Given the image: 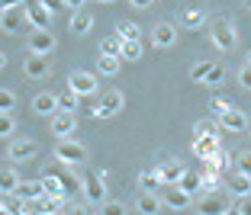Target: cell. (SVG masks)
<instances>
[{"instance_id": "cell-30", "label": "cell", "mask_w": 251, "mask_h": 215, "mask_svg": "<svg viewBox=\"0 0 251 215\" xmlns=\"http://www.w3.org/2000/svg\"><path fill=\"white\" fill-rule=\"evenodd\" d=\"M77 103H81V97H77L71 87H68L65 93H58V109H65V112H77Z\"/></svg>"}, {"instance_id": "cell-6", "label": "cell", "mask_w": 251, "mask_h": 215, "mask_svg": "<svg viewBox=\"0 0 251 215\" xmlns=\"http://www.w3.org/2000/svg\"><path fill=\"white\" fill-rule=\"evenodd\" d=\"M26 48L36 52V55H52L55 36L49 29H29V32H26Z\"/></svg>"}, {"instance_id": "cell-49", "label": "cell", "mask_w": 251, "mask_h": 215, "mask_svg": "<svg viewBox=\"0 0 251 215\" xmlns=\"http://www.w3.org/2000/svg\"><path fill=\"white\" fill-rule=\"evenodd\" d=\"M20 3H26V0H0V10L3 7H20Z\"/></svg>"}, {"instance_id": "cell-48", "label": "cell", "mask_w": 251, "mask_h": 215, "mask_svg": "<svg viewBox=\"0 0 251 215\" xmlns=\"http://www.w3.org/2000/svg\"><path fill=\"white\" fill-rule=\"evenodd\" d=\"M65 7H68V10H81L84 0H65Z\"/></svg>"}, {"instance_id": "cell-23", "label": "cell", "mask_w": 251, "mask_h": 215, "mask_svg": "<svg viewBox=\"0 0 251 215\" xmlns=\"http://www.w3.org/2000/svg\"><path fill=\"white\" fill-rule=\"evenodd\" d=\"M135 209H139L142 215H155V212H161V196H155V193H142V199L135 202Z\"/></svg>"}, {"instance_id": "cell-36", "label": "cell", "mask_w": 251, "mask_h": 215, "mask_svg": "<svg viewBox=\"0 0 251 215\" xmlns=\"http://www.w3.org/2000/svg\"><path fill=\"white\" fill-rule=\"evenodd\" d=\"M222 81H226V67H222V64H213V67H209V74H206V81H203V84H209V87H219Z\"/></svg>"}, {"instance_id": "cell-9", "label": "cell", "mask_w": 251, "mask_h": 215, "mask_svg": "<svg viewBox=\"0 0 251 215\" xmlns=\"http://www.w3.org/2000/svg\"><path fill=\"white\" fill-rule=\"evenodd\" d=\"M23 71H26V77H32V81H42V77H49V74H52L49 55H36V52H29V58L23 61Z\"/></svg>"}, {"instance_id": "cell-7", "label": "cell", "mask_w": 251, "mask_h": 215, "mask_svg": "<svg viewBox=\"0 0 251 215\" xmlns=\"http://www.w3.org/2000/svg\"><path fill=\"white\" fill-rule=\"evenodd\" d=\"M123 103H126V100H123V93H119V90H106L103 97H100V103H97L90 112H94V116H100V119H110V116H116V112L123 109Z\"/></svg>"}, {"instance_id": "cell-19", "label": "cell", "mask_w": 251, "mask_h": 215, "mask_svg": "<svg viewBox=\"0 0 251 215\" xmlns=\"http://www.w3.org/2000/svg\"><path fill=\"white\" fill-rule=\"evenodd\" d=\"M155 171H158V177H161V183H177L184 167H180V161H164V164H158Z\"/></svg>"}, {"instance_id": "cell-10", "label": "cell", "mask_w": 251, "mask_h": 215, "mask_svg": "<svg viewBox=\"0 0 251 215\" xmlns=\"http://www.w3.org/2000/svg\"><path fill=\"white\" fill-rule=\"evenodd\" d=\"M23 7H26V16H29V26H32V29H49V22H52V13L45 10L42 0H26Z\"/></svg>"}, {"instance_id": "cell-46", "label": "cell", "mask_w": 251, "mask_h": 215, "mask_svg": "<svg viewBox=\"0 0 251 215\" xmlns=\"http://www.w3.org/2000/svg\"><path fill=\"white\" fill-rule=\"evenodd\" d=\"M235 212H238V215H251V199H248V196H242V199H238Z\"/></svg>"}, {"instance_id": "cell-5", "label": "cell", "mask_w": 251, "mask_h": 215, "mask_svg": "<svg viewBox=\"0 0 251 215\" xmlns=\"http://www.w3.org/2000/svg\"><path fill=\"white\" fill-rule=\"evenodd\" d=\"M68 87L77 97H94L97 93V74H90V71H71L68 74Z\"/></svg>"}, {"instance_id": "cell-51", "label": "cell", "mask_w": 251, "mask_h": 215, "mask_svg": "<svg viewBox=\"0 0 251 215\" xmlns=\"http://www.w3.org/2000/svg\"><path fill=\"white\" fill-rule=\"evenodd\" d=\"M245 10H251V0H245Z\"/></svg>"}, {"instance_id": "cell-54", "label": "cell", "mask_w": 251, "mask_h": 215, "mask_svg": "<svg viewBox=\"0 0 251 215\" xmlns=\"http://www.w3.org/2000/svg\"><path fill=\"white\" fill-rule=\"evenodd\" d=\"M248 129H251V122H248Z\"/></svg>"}, {"instance_id": "cell-3", "label": "cell", "mask_w": 251, "mask_h": 215, "mask_svg": "<svg viewBox=\"0 0 251 215\" xmlns=\"http://www.w3.org/2000/svg\"><path fill=\"white\" fill-rule=\"evenodd\" d=\"M209 39H213V45L219 48V52H235V29H232V22L226 20V16H219V20H213V26H209Z\"/></svg>"}, {"instance_id": "cell-43", "label": "cell", "mask_w": 251, "mask_h": 215, "mask_svg": "<svg viewBox=\"0 0 251 215\" xmlns=\"http://www.w3.org/2000/svg\"><path fill=\"white\" fill-rule=\"evenodd\" d=\"M58 180H61V186H65V193H68V196H71V193H77V186H81L74 177H68V173H58Z\"/></svg>"}, {"instance_id": "cell-20", "label": "cell", "mask_w": 251, "mask_h": 215, "mask_svg": "<svg viewBox=\"0 0 251 215\" xmlns=\"http://www.w3.org/2000/svg\"><path fill=\"white\" fill-rule=\"evenodd\" d=\"M229 190L235 199H242V196H251V177L242 171H235V177H229Z\"/></svg>"}, {"instance_id": "cell-31", "label": "cell", "mask_w": 251, "mask_h": 215, "mask_svg": "<svg viewBox=\"0 0 251 215\" xmlns=\"http://www.w3.org/2000/svg\"><path fill=\"white\" fill-rule=\"evenodd\" d=\"M116 36L123 39H139V26H135V22H129V20H123V22H116Z\"/></svg>"}, {"instance_id": "cell-41", "label": "cell", "mask_w": 251, "mask_h": 215, "mask_svg": "<svg viewBox=\"0 0 251 215\" xmlns=\"http://www.w3.org/2000/svg\"><path fill=\"white\" fill-rule=\"evenodd\" d=\"M235 171H242V173L251 177V151H242V154L235 157Z\"/></svg>"}, {"instance_id": "cell-28", "label": "cell", "mask_w": 251, "mask_h": 215, "mask_svg": "<svg viewBox=\"0 0 251 215\" xmlns=\"http://www.w3.org/2000/svg\"><path fill=\"white\" fill-rule=\"evenodd\" d=\"M119 64H123L119 55H100V58H97V71H100V74H116Z\"/></svg>"}, {"instance_id": "cell-40", "label": "cell", "mask_w": 251, "mask_h": 215, "mask_svg": "<svg viewBox=\"0 0 251 215\" xmlns=\"http://www.w3.org/2000/svg\"><path fill=\"white\" fill-rule=\"evenodd\" d=\"M193 135H219V132H216V122H209V119H200L197 126H193Z\"/></svg>"}, {"instance_id": "cell-8", "label": "cell", "mask_w": 251, "mask_h": 215, "mask_svg": "<svg viewBox=\"0 0 251 215\" xmlns=\"http://www.w3.org/2000/svg\"><path fill=\"white\" fill-rule=\"evenodd\" d=\"M36 141L32 138H13L10 141V148H7V157L13 164H23V161H32V157H36Z\"/></svg>"}, {"instance_id": "cell-47", "label": "cell", "mask_w": 251, "mask_h": 215, "mask_svg": "<svg viewBox=\"0 0 251 215\" xmlns=\"http://www.w3.org/2000/svg\"><path fill=\"white\" fill-rule=\"evenodd\" d=\"M129 3H132L135 10H145V7H151V3H155V0H129Z\"/></svg>"}, {"instance_id": "cell-13", "label": "cell", "mask_w": 251, "mask_h": 215, "mask_svg": "<svg viewBox=\"0 0 251 215\" xmlns=\"http://www.w3.org/2000/svg\"><path fill=\"white\" fill-rule=\"evenodd\" d=\"M65 199H68V196H49V193H42V196H36V199L29 202V212H42V215L61 212V209H65Z\"/></svg>"}, {"instance_id": "cell-42", "label": "cell", "mask_w": 251, "mask_h": 215, "mask_svg": "<svg viewBox=\"0 0 251 215\" xmlns=\"http://www.w3.org/2000/svg\"><path fill=\"white\" fill-rule=\"evenodd\" d=\"M238 84H242L245 90H251V64H248V61L238 67Z\"/></svg>"}, {"instance_id": "cell-25", "label": "cell", "mask_w": 251, "mask_h": 215, "mask_svg": "<svg viewBox=\"0 0 251 215\" xmlns=\"http://www.w3.org/2000/svg\"><path fill=\"white\" fill-rule=\"evenodd\" d=\"M119 58L123 61H139L142 58V39H126L123 48H119Z\"/></svg>"}, {"instance_id": "cell-11", "label": "cell", "mask_w": 251, "mask_h": 215, "mask_svg": "<svg viewBox=\"0 0 251 215\" xmlns=\"http://www.w3.org/2000/svg\"><path fill=\"white\" fill-rule=\"evenodd\" d=\"M49 119H52V132H55V138H71L74 129H77V119H74V112L58 109L55 116H49Z\"/></svg>"}, {"instance_id": "cell-18", "label": "cell", "mask_w": 251, "mask_h": 215, "mask_svg": "<svg viewBox=\"0 0 251 215\" xmlns=\"http://www.w3.org/2000/svg\"><path fill=\"white\" fill-rule=\"evenodd\" d=\"M20 199H26V202H32L36 196H42V180H20L16 183V190H13Z\"/></svg>"}, {"instance_id": "cell-45", "label": "cell", "mask_w": 251, "mask_h": 215, "mask_svg": "<svg viewBox=\"0 0 251 215\" xmlns=\"http://www.w3.org/2000/svg\"><path fill=\"white\" fill-rule=\"evenodd\" d=\"M45 3V10H49V13H58V10H68L65 7V0H42Z\"/></svg>"}, {"instance_id": "cell-21", "label": "cell", "mask_w": 251, "mask_h": 215, "mask_svg": "<svg viewBox=\"0 0 251 215\" xmlns=\"http://www.w3.org/2000/svg\"><path fill=\"white\" fill-rule=\"evenodd\" d=\"M90 29H94V16H90L87 10H77V13L71 16V32L74 36H87Z\"/></svg>"}, {"instance_id": "cell-14", "label": "cell", "mask_w": 251, "mask_h": 215, "mask_svg": "<svg viewBox=\"0 0 251 215\" xmlns=\"http://www.w3.org/2000/svg\"><path fill=\"white\" fill-rule=\"evenodd\" d=\"M248 122H251V116H248V112H242V109H235V106L226 109V112H222V119H219V126L226 129V132H245Z\"/></svg>"}, {"instance_id": "cell-15", "label": "cell", "mask_w": 251, "mask_h": 215, "mask_svg": "<svg viewBox=\"0 0 251 215\" xmlns=\"http://www.w3.org/2000/svg\"><path fill=\"white\" fill-rule=\"evenodd\" d=\"M174 42H177V29H174L171 22H158L155 32H151V45H155V48H171Z\"/></svg>"}, {"instance_id": "cell-38", "label": "cell", "mask_w": 251, "mask_h": 215, "mask_svg": "<svg viewBox=\"0 0 251 215\" xmlns=\"http://www.w3.org/2000/svg\"><path fill=\"white\" fill-rule=\"evenodd\" d=\"M200 177H203V190H206V193H216V190H219V173H213V171H203Z\"/></svg>"}, {"instance_id": "cell-17", "label": "cell", "mask_w": 251, "mask_h": 215, "mask_svg": "<svg viewBox=\"0 0 251 215\" xmlns=\"http://www.w3.org/2000/svg\"><path fill=\"white\" fill-rule=\"evenodd\" d=\"M32 112H39V116H55V112H58V97H55V93H39V97L32 100Z\"/></svg>"}, {"instance_id": "cell-33", "label": "cell", "mask_w": 251, "mask_h": 215, "mask_svg": "<svg viewBox=\"0 0 251 215\" xmlns=\"http://www.w3.org/2000/svg\"><path fill=\"white\" fill-rule=\"evenodd\" d=\"M180 22H184L187 29H200V26H203V10H187V13L180 16Z\"/></svg>"}, {"instance_id": "cell-24", "label": "cell", "mask_w": 251, "mask_h": 215, "mask_svg": "<svg viewBox=\"0 0 251 215\" xmlns=\"http://www.w3.org/2000/svg\"><path fill=\"white\" fill-rule=\"evenodd\" d=\"M177 186L180 190H184V193H200V190H203V177H200V173H190V171H184L180 173V180H177Z\"/></svg>"}, {"instance_id": "cell-44", "label": "cell", "mask_w": 251, "mask_h": 215, "mask_svg": "<svg viewBox=\"0 0 251 215\" xmlns=\"http://www.w3.org/2000/svg\"><path fill=\"white\" fill-rule=\"evenodd\" d=\"M213 109L222 116L226 109H232V100H229V97H213Z\"/></svg>"}, {"instance_id": "cell-16", "label": "cell", "mask_w": 251, "mask_h": 215, "mask_svg": "<svg viewBox=\"0 0 251 215\" xmlns=\"http://www.w3.org/2000/svg\"><path fill=\"white\" fill-rule=\"evenodd\" d=\"M219 151V135H193V154L209 157Z\"/></svg>"}, {"instance_id": "cell-53", "label": "cell", "mask_w": 251, "mask_h": 215, "mask_svg": "<svg viewBox=\"0 0 251 215\" xmlns=\"http://www.w3.org/2000/svg\"><path fill=\"white\" fill-rule=\"evenodd\" d=\"M248 64H251V52H248Z\"/></svg>"}, {"instance_id": "cell-32", "label": "cell", "mask_w": 251, "mask_h": 215, "mask_svg": "<svg viewBox=\"0 0 251 215\" xmlns=\"http://www.w3.org/2000/svg\"><path fill=\"white\" fill-rule=\"evenodd\" d=\"M209 67H213V61H197V64L190 67V81L203 84V81H206V74H209Z\"/></svg>"}, {"instance_id": "cell-2", "label": "cell", "mask_w": 251, "mask_h": 215, "mask_svg": "<svg viewBox=\"0 0 251 215\" xmlns=\"http://www.w3.org/2000/svg\"><path fill=\"white\" fill-rule=\"evenodd\" d=\"M29 26V16H26V7H3L0 10V29L7 32V36H23Z\"/></svg>"}, {"instance_id": "cell-12", "label": "cell", "mask_w": 251, "mask_h": 215, "mask_svg": "<svg viewBox=\"0 0 251 215\" xmlns=\"http://www.w3.org/2000/svg\"><path fill=\"white\" fill-rule=\"evenodd\" d=\"M161 206L174 209V212H177V209H187V206H190V193H184L177 183H168V190L161 193Z\"/></svg>"}, {"instance_id": "cell-37", "label": "cell", "mask_w": 251, "mask_h": 215, "mask_svg": "<svg viewBox=\"0 0 251 215\" xmlns=\"http://www.w3.org/2000/svg\"><path fill=\"white\" fill-rule=\"evenodd\" d=\"M97 212H100V215H123V212H126V206H123V202H110V199H103L100 206H97Z\"/></svg>"}, {"instance_id": "cell-29", "label": "cell", "mask_w": 251, "mask_h": 215, "mask_svg": "<svg viewBox=\"0 0 251 215\" xmlns=\"http://www.w3.org/2000/svg\"><path fill=\"white\" fill-rule=\"evenodd\" d=\"M197 209H200V212H229V206H226V202H222L216 193H209L206 199H200Z\"/></svg>"}, {"instance_id": "cell-1", "label": "cell", "mask_w": 251, "mask_h": 215, "mask_svg": "<svg viewBox=\"0 0 251 215\" xmlns=\"http://www.w3.org/2000/svg\"><path fill=\"white\" fill-rule=\"evenodd\" d=\"M55 157H58V164H68V167H81V164L87 161V148H84L81 141H74V135H71V138H58Z\"/></svg>"}, {"instance_id": "cell-39", "label": "cell", "mask_w": 251, "mask_h": 215, "mask_svg": "<svg viewBox=\"0 0 251 215\" xmlns=\"http://www.w3.org/2000/svg\"><path fill=\"white\" fill-rule=\"evenodd\" d=\"M13 106H16L13 90H0V112H13Z\"/></svg>"}, {"instance_id": "cell-35", "label": "cell", "mask_w": 251, "mask_h": 215, "mask_svg": "<svg viewBox=\"0 0 251 215\" xmlns=\"http://www.w3.org/2000/svg\"><path fill=\"white\" fill-rule=\"evenodd\" d=\"M13 129H16L13 112H0V138H10V135H13Z\"/></svg>"}, {"instance_id": "cell-50", "label": "cell", "mask_w": 251, "mask_h": 215, "mask_svg": "<svg viewBox=\"0 0 251 215\" xmlns=\"http://www.w3.org/2000/svg\"><path fill=\"white\" fill-rule=\"evenodd\" d=\"M0 67H7V58H3V55H0Z\"/></svg>"}, {"instance_id": "cell-52", "label": "cell", "mask_w": 251, "mask_h": 215, "mask_svg": "<svg viewBox=\"0 0 251 215\" xmlns=\"http://www.w3.org/2000/svg\"><path fill=\"white\" fill-rule=\"evenodd\" d=\"M100 3H116V0H100Z\"/></svg>"}, {"instance_id": "cell-26", "label": "cell", "mask_w": 251, "mask_h": 215, "mask_svg": "<svg viewBox=\"0 0 251 215\" xmlns=\"http://www.w3.org/2000/svg\"><path fill=\"white\" fill-rule=\"evenodd\" d=\"M158 186H161L158 171H142L139 173V190H142V193H158Z\"/></svg>"}, {"instance_id": "cell-27", "label": "cell", "mask_w": 251, "mask_h": 215, "mask_svg": "<svg viewBox=\"0 0 251 215\" xmlns=\"http://www.w3.org/2000/svg\"><path fill=\"white\" fill-rule=\"evenodd\" d=\"M16 183H20V173L13 167H0V193H13Z\"/></svg>"}, {"instance_id": "cell-34", "label": "cell", "mask_w": 251, "mask_h": 215, "mask_svg": "<svg viewBox=\"0 0 251 215\" xmlns=\"http://www.w3.org/2000/svg\"><path fill=\"white\" fill-rule=\"evenodd\" d=\"M119 48H123V39L119 36H110L100 42V55H119Z\"/></svg>"}, {"instance_id": "cell-4", "label": "cell", "mask_w": 251, "mask_h": 215, "mask_svg": "<svg viewBox=\"0 0 251 215\" xmlns=\"http://www.w3.org/2000/svg\"><path fill=\"white\" fill-rule=\"evenodd\" d=\"M81 190H84V199H87L94 209L106 199V183H103V177H100V173H87V177L81 180Z\"/></svg>"}, {"instance_id": "cell-22", "label": "cell", "mask_w": 251, "mask_h": 215, "mask_svg": "<svg viewBox=\"0 0 251 215\" xmlns=\"http://www.w3.org/2000/svg\"><path fill=\"white\" fill-rule=\"evenodd\" d=\"M39 180H42V193H49V196H68V193H65V186H61V180H58V173H55V171H45Z\"/></svg>"}]
</instances>
